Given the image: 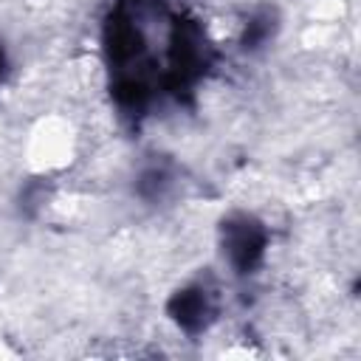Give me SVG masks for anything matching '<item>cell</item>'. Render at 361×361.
<instances>
[{
    "label": "cell",
    "instance_id": "2",
    "mask_svg": "<svg viewBox=\"0 0 361 361\" xmlns=\"http://www.w3.org/2000/svg\"><path fill=\"white\" fill-rule=\"evenodd\" d=\"M172 319L186 330V333H197L206 327L209 316H212V305L203 288H189V290H178L172 305H169Z\"/></svg>",
    "mask_w": 361,
    "mask_h": 361
},
{
    "label": "cell",
    "instance_id": "3",
    "mask_svg": "<svg viewBox=\"0 0 361 361\" xmlns=\"http://www.w3.org/2000/svg\"><path fill=\"white\" fill-rule=\"evenodd\" d=\"M0 68H3V56H0Z\"/></svg>",
    "mask_w": 361,
    "mask_h": 361
},
{
    "label": "cell",
    "instance_id": "1",
    "mask_svg": "<svg viewBox=\"0 0 361 361\" xmlns=\"http://www.w3.org/2000/svg\"><path fill=\"white\" fill-rule=\"evenodd\" d=\"M226 254L240 274H251L265 254V231L259 223L240 217L226 226Z\"/></svg>",
    "mask_w": 361,
    "mask_h": 361
}]
</instances>
